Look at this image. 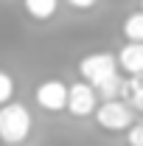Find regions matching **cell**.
<instances>
[{"label": "cell", "mask_w": 143, "mask_h": 146, "mask_svg": "<svg viewBox=\"0 0 143 146\" xmlns=\"http://www.w3.org/2000/svg\"><path fill=\"white\" fill-rule=\"evenodd\" d=\"M11 96H14V79H11L6 70H0V107L9 104Z\"/></svg>", "instance_id": "cell-10"}, {"label": "cell", "mask_w": 143, "mask_h": 146, "mask_svg": "<svg viewBox=\"0 0 143 146\" xmlns=\"http://www.w3.org/2000/svg\"><path fill=\"white\" fill-rule=\"evenodd\" d=\"M121 98L129 107H143V76H129L121 84Z\"/></svg>", "instance_id": "cell-7"}, {"label": "cell", "mask_w": 143, "mask_h": 146, "mask_svg": "<svg viewBox=\"0 0 143 146\" xmlns=\"http://www.w3.org/2000/svg\"><path fill=\"white\" fill-rule=\"evenodd\" d=\"M79 73H81V79H84L87 84H93L95 90H98L104 82L121 76V73H118V59H115V54H107V51H95V54L81 56Z\"/></svg>", "instance_id": "cell-2"}, {"label": "cell", "mask_w": 143, "mask_h": 146, "mask_svg": "<svg viewBox=\"0 0 143 146\" xmlns=\"http://www.w3.org/2000/svg\"><path fill=\"white\" fill-rule=\"evenodd\" d=\"M140 110H143V107H140Z\"/></svg>", "instance_id": "cell-13"}, {"label": "cell", "mask_w": 143, "mask_h": 146, "mask_svg": "<svg viewBox=\"0 0 143 146\" xmlns=\"http://www.w3.org/2000/svg\"><path fill=\"white\" fill-rule=\"evenodd\" d=\"M124 36L129 42H143V9L140 11H132L124 20Z\"/></svg>", "instance_id": "cell-9"}, {"label": "cell", "mask_w": 143, "mask_h": 146, "mask_svg": "<svg viewBox=\"0 0 143 146\" xmlns=\"http://www.w3.org/2000/svg\"><path fill=\"white\" fill-rule=\"evenodd\" d=\"M126 141H129V146H143V121H138L126 129Z\"/></svg>", "instance_id": "cell-11"}, {"label": "cell", "mask_w": 143, "mask_h": 146, "mask_svg": "<svg viewBox=\"0 0 143 146\" xmlns=\"http://www.w3.org/2000/svg\"><path fill=\"white\" fill-rule=\"evenodd\" d=\"M93 115H95L98 127L107 132H126L135 124V112L124 98H104V104H98Z\"/></svg>", "instance_id": "cell-3"}, {"label": "cell", "mask_w": 143, "mask_h": 146, "mask_svg": "<svg viewBox=\"0 0 143 146\" xmlns=\"http://www.w3.org/2000/svg\"><path fill=\"white\" fill-rule=\"evenodd\" d=\"M68 3H70L73 9H79V11H87V9H93V6L98 3V0H68Z\"/></svg>", "instance_id": "cell-12"}, {"label": "cell", "mask_w": 143, "mask_h": 146, "mask_svg": "<svg viewBox=\"0 0 143 146\" xmlns=\"http://www.w3.org/2000/svg\"><path fill=\"white\" fill-rule=\"evenodd\" d=\"M95 107H98V93H95L93 84L76 82V84L68 87V107L65 110L70 112L73 118H87V115L95 112Z\"/></svg>", "instance_id": "cell-4"}, {"label": "cell", "mask_w": 143, "mask_h": 146, "mask_svg": "<svg viewBox=\"0 0 143 146\" xmlns=\"http://www.w3.org/2000/svg\"><path fill=\"white\" fill-rule=\"evenodd\" d=\"M34 98L45 112H62L68 107V84L62 79H45L34 90Z\"/></svg>", "instance_id": "cell-5"}, {"label": "cell", "mask_w": 143, "mask_h": 146, "mask_svg": "<svg viewBox=\"0 0 143 146\" xmlns=\"http://www.w3.org/2000/svg\"><path fill=\"white\" fill-rule=\"evenodd\" d=\"M31 135V112L20 101H9L0 107V141L6 146H17Z\"/></svg>", "instance_id": "cell-1"}, {"label": "cell", "mask_w": 143, "mask_h": 146, "mask_svg": "<svg viewBox=\"0 0 143 146\" xmlns=\"http://www.w3.org/2000/svg\"><path fill=\"white\" fill-rule=\"evenodd\" d=\"M23 6H25L28 17H34V20H51L56 14V9H59V0H23Z\"/></svg>", "instance_id": "cell-8"}, {"label": "cell", "mask_w": 143, "mask_h": 146, "mask_svg": "<svg viewBox=\"0 0 143 146\" xmlns=\"http://www.w3.org/2000/svg\"><path fill=\"white\" fill-rule=\"evenodd\" d=\"M115 59H118V70L129 76H143V42H126Z\"/></svg>", "instance_id": "cell-6"}]
</instances>
